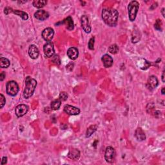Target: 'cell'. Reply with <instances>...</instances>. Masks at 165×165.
<instances>
[{
  "label": "cell",
  "mask_w": 165,
  "mask_h": 165,
  "mask_svg": "<svg viewBox=\"0 0 165 165\" xmlns=\"http://www.w3.org/2000/svg\"><path fill=\"white\" fill-rule=\"evenodd\" d=\"M101 17L105 24L109 27H115L117 25L119 12L117 10L111 8L103 9Z\"/></svg>",
  "instance_id": "obj_1"
},
{
  "label": "cell",
  "mask_w": 165,
  "mask_h": 165,
  "mask_svg": "<svg viewBox=\"0 0 165 165\" xmlns=\"http://www.w3.org/2000/svg\"><path fill=\"white\" fill-rule=\"evenodd\" d=\"M36 86H37V81L36 80L32 78L30 76H27L25 79V87L23 91V97L25 99L32 96L34 92Z\"/></svg>",
  "instance_id": "obj_2"
},
{
  "label": "cell",
  "mask_w": 165,
  "mask_h": 165,
  "mask_svg": "<svg viewBox=\"0 0 165 165\" xmlns=\"http://www.w3.org/2000/svg\"><path fill=\"white\" fill-rule=\"evenodd\" d=\"M139 8V3L137 1H131L129 3L128 6V17L130 21H135L137 14L138 12Z\"/></svg>",
  "instance_id": "obj_3"
},
{
  "label": "cell",
  "mask_w": 165,
  "mask_h": 165,
  "mask_svg": "<svg viewBox=\"0 0 165 165\" xmlns=\"http://www.w3.org/2000/svg\"><path fill=\"white\" fill-rule=\"evenodd\" d=\"M19 86L17 83L14 81H10L7 83L6 92L8 95L10 96H15L19 92Z\"/></svg>",
  "instance_id": "obj_4"
},
{
  "label": "cell",
  "mask_w": 165,
  "mask_h": 165,
  "mask_svg": "<svg viewBox=\"0 0 165 165\" xmlns=\"http://www.w3.org/2000/svg\"><path fill=\"white\" fill-rule=\"evenodd\" d=\"M115 156L116 153L114 148H112V146L107 147L105 153V159L106 161L108 163H112L115 161Z\"/></svg>",
  "instance_id": "obj_5"
},
{
  "label": "cell",
  "mask_w": 165,
  "mask_h": 165,
  "mask_svg": "<svg viewBox=\"0 0 165 165\" xmlns=\"http://www.w3.org/2000/svg\"><path fill=\"white\" fill-rule=\"evenodd\" d=\"M81 27L82 28V29H83V30L87 34H89L91 32V31H92L91 25H90L89 18L87 15H83L81 16Z\"/></svg>",
  "instance_id": "obj_6"
},
{
  "label": "cell",
  "mask_w": 165,
  "mask_h": 165,
  "mask_svg": "<svg viewBox=\"0 0 165 165\" xmlns=\"http://www.w3.org/2000/svg\"><path fill=\"white\" fill-rule=\"evenodd\" d=\"M54 31L53 28H52L50 27L46 28L43 30L42 34H41V36H42V38H43V40L47 42H51L52 40L54 38Z\"/></svg>",
  "instance_id": "obj_7"
},
{
  "label": "cell",
  "mask_w": 165,
  "mask_h": 165,
  "mask_svg": "<svg viewBox=\"0 0 165 165\" xmlns=\"http://www.w3.org/2000/svg\"><path fill=\"white\" fill-rule=\"evenodd\" d=\"M43 52L46 57L52 58L54 55V52H55L53 43L47 42L45 43L43 46Z\"/></svg>",
  "instance_id": "obj_8"
},
{
  "label": "cell",
  "mask_w": 165,
  "mask_h": 165,
  "mask_svg": "<svg viewBox=\"0 0 165 165\" xmlns=\"http://www.w3.org/2000/svg\"><path fill=\"white\" fill-rule=\"evenodd\" d=\"M28 111V107L27 105L24 104H21L17 105L15 107V113L17 117H23L25 115Z\"/></svg>",
  "instance_id": "obj_9"
},
{
  "label": "cell",
  "mask_w": 165,
  "mask_h": 165,
  "mask_svg": "<svg viewBox=\"0 0 165 165\" xmlns=\"http://www.w3.org/2000/svg\"><path fill=\"white\" fill-rule=\"evenodd\" d=\"M64 112L70 115H77L80 113V110L74 106L66 105L64 107Z\"/></svg>",
  "instance_id": "obj_10"
},
{
  "label": "cell",
  "mask_w": 165,
  "mask_h": 165,
  "mask_svg": "<svg viewBox=\"0 0 165 165\" xmlns=\"http://www.w3.org/2000/svg\"><path fill=\"white\" fill-rule=\"evenodd\" d=\"M158 85H159V81L156 76H151L149 77L146 84L147 88H148L149 90H154L158 86Z\"/></svg>",
  "instance_id": "obj_11"
},
{
  "label": "cell",
  "mask_w": 165,
  "mask_h": 165,
  "mask_svg": "<svg viewBox=\"0 0 165 165\" xmlns=\"http://www.w3.org/2000/svg\"><path fill=\"white\" fill-rule=\"evenodd\" d=\"M40 51H39L37 46L34 45H31L28 48V55L31 58L36 59L38 58Z\"/></svg>",
  "instance_id": "obj_12"
},
{
  "label": "cell",
  "mask_w": 165,
  "mask_h": 165,
  "mask_svg": "<svg viewBox=\"0 0 165 165\" xmlns=\"http://www.w3.org/2000/svg\"><path fill=\"white\" fill-rule=\"evenodd\" d=\"M34 17L38 20L44 21L48 19L49 17V14L48 12L44 10H39L35 12Z\"/></svg>",
  "instance_id": "obj_13"
},
{
  "label": "cell",
  "mask_w": 165,
  "mask_h": 165,
  "mask_svg": "<svg viewBox=\"0 0 165 165\" xmlns=\"http://www.w3.org/2000/svg\"><path fill=\"white\" fill-rule=\"evenodd\" d=\"M103 65L105 68H109L111 67L113 64V59L112 57L108 55V54H105L104 56H102L101 58Z\"/></svg>",
  "instance_id": "obj_14"
},
{
  "label": "cell",
  "mask_w": 165,
  "mask_h": 165,
  "mask_svg": "<svg viewBox=\"0 0 165 165\" xmlns=\"http://www.w3.org/2000/svg\"><path fill=\"white\" fill-rule=\"evenodd\" d=\"M67 56L72 60H75L79 56L78 49L76 47H71L67 50Z\"/></svg>",
  "instance_id": "obj_15"
},
{
  "label": "cell",
  "mask_w": 165,
  "mask_h": 165,
  "mask_svg": "<svg viewBox=\"0 0 165 165\" xmlns=\"http://www.w3.org/2000/svg\"><path fill=\"white\" fill-rule=\"evenodd\" d=\"M62 24H64L65 25L66 28L68 30H72L74 29V21L72 18L70 16L67 17L66 19H64L63 20V21L62 22Z\"/></svg>",
  "instance_id": "obj_16"
},
{
  "label": "cell",
  "mask_w": 165,
  "mask_h": 165,
  "mask_svg": "<svg viewBox=\"0 0 165 165\" xmlns=\"http://www.w3.org/2000/svg\"><path fill=\"white\" fill-rule=\"evenodd\" d=\"M135 137L139 141H143L146 139V135L141 128H138L136 129Z\"/></svg>",
  "instance_id": "obj_17"
},
{
  "label": "cell",
  "mask_w": 165,
  "mask_h": 165,
  "mask_svg": "<svg viewBox=\"0 0 165 165\" xmlns=\"http://www.w3.org/2000/svg\"><path fill=\"white\" fill-rule=\"evenodd\" d=\"M68 158L72 160H77L80 157V152L76 148H73L69 151L68 154Z\"/></svg>",
  "instance_id": "obj_18"
},
{
  "label": "cell",
  "mask_w": 165,
  "mask_h": 165,
  "mask_svg": "<svg viewBox=\"0 0 165 165\" xmlns=\"http://www.w3.org/2000/svg\"><path fill=\"white\" fill-rule=\"evenodd\" d=\"M150 63L144 59H141L138 62L139 68H140L141 70H145L148 69L149 67L150 66Z\"/></svg>",
  "instance_id": "obj_19"
},
{
  "label": "cell",
  "mask_w": 165,
  "mask_h": 165,
  "mask_svg": "<svg viewBox=\"0 0 165 165\" xmlns=\"http://www.w3.org/2000/svg\"><path fill=\"white\" fill-rule=\"evenodd\" d=\"M47 4V1L45 0H35L32 3L33 6L37 9H41Z\"/></svg>",
  "instance_id": "obj_20"
},
{
  "label": "cell",
  "mask_w": 165,
  "mask_h": 165,
  "mask_svg": "<svg viewBox=\"0 0 165 165\" xmlns=\"http://www.w3.org/2000/svg\"><path fill=\"white\" fill-rule=\"evenodd\" d=\"M13 13L14 14L18 15L22 18L23 20H27L28 19V15L27 13H26L22 10H13Z\"/></svg>",
  "instance_id": "obj_21"
},
{
  "label": "cell",
  "mask_w": 165,
  "mask_h": 165,
  "mask_svg": "<svg viewBox=\"0 0 165 165\" xmlns=\"http://www.w3.org/2000/svg\"><path fill=\"white\" fill-rule=\"evenodd\" d=\"M61 105V101L60 99H55L53 101H52L50 104V108L52 110H57L60 108Z\"/></svg>",
  "instance_id": "obj_22"
},
{
  "label": "cell",
  "mask_w": 165,
  "mask_h": 165,
  "mask_svg": "<svg viewBox=\"0 0 165 165\" xmlns=\"http://www.w3.org/2000/svg\"><path fill=\"white\" fill-rule=\"evenodd\" d=\"M97 125H93L90 126L89 127L87 128V131H86V138H90V137L97 130Z\"/></svg>",
  "instance_id": "obj_23"
},
{
  "label": "cell",
  "mask_w": 165,
  "mask_h": 165,
  "mask_svg": "<svg viewBox=\"0 0 165 165\" xmlns=\"http://www.w3.org/2000/svg\"><path fill=\"white\" fill-rule=\"evenodd\" d=\"M10 61L8 59L3 58V57L0 58V67H1V68H8V67L10 66Z\"/></svg>",
  "instance_id": "obj_24"
},
{
  "label": "cell",
  "mask_w": 165,
  "mask_h": 165,
  "mask_svg": "<svg viewBox=\"0 0 165 165\" xmlns=\"http://www.w3.org/2000/svg\"><path fill=\"white\" fill-rule=\"evenodd\" d=\"M108 52H109L110 54H116L119 52L118 46L115 45V44H113V45L110 46L109 48H108Z\"/></svg>",
  "instance_id": "obj_25"
},
{
  "label": "cell",
  "mask_w": 165,
  "mask_h": 165,
  "mask_svg": "<svg viewBox=\"0 0 165 165\" xmlns=\"http://www.w3.org/2000/svg\"><path fill=\"white\" fill-rule=\"evenodd\" d=\"M52 61L53 62L54 64H57V65H59L61 64V59L59 56L58 55H54L52 57Z\"/></svg>",
  "instance_id": "obj_26"
},
{
  "label": "cell",
  "mask_w": 165,
  "mask_h": 165,
  "mask_svg": "<svg viewBox=\"0 0 165 165\" xmlns=\"http://www.w3.org/2000/svg\"><path fill=\"white\" fill-rule=\"evenodd\" d=\"M59 99H60L61 101H65L68 99V94L66 92H61L59 94Z\"/></svg>",
  "instance_id": "obj_27"
},
{
  "label": "cell",
  "mask_w": 165,
  "mask_h": 165,
  "mask_svg": "<svg viewBox=\"0 0 165 165\" xmlns=\"http://www.w3.org/2000/svg\"><path fill=\"white\" fill-rule=\"evenodd\" d=\"M161 26H162L161 20V19H157L156 22L155 23V24H154V28L157 30L161 31L162 30Z\"/></svg>",
  "instance_id": "obj_28"
},
{
  "label": "cell",
  "mask_w": 165,
  "mask_h": 165,
  "mask_svg": "<svg viewBox=\"0 0 165 165\" xmlns=\"http://www.w3.org/2000/svg\"><path fill=\"white\" fill-rule=\"evenodd\" d=\"M94 42H95V38L94 37L90 38V40H89V44H88V46H89V48L90 50H94Z\"/></svg>",
  "instance_id": "obj_29"
},
{
  "label": "cell",
  "mask_w": 165,
  "mask_h": 165,
  "mask_svg": "<svg viewBox=\"0 0 165 165\" xmlns=\"http://www.w3.org/2000/svg\"><path fill=\"white\" fill-rule=\"evenodd\" d=\"M6 103V99L4 97V95L2 94H0V105H1V108H3Z\"/></svg>",
  "instance_id": "obj_30"
},
{
  "label": "cell",
  "mask_w": 165,
  "mask_h": 165,
  "mask_svg": "<svg viewBox=\"0 0 165 165\" xmlns=\"http://www.w3.org/2000/svg\"><path fill=\"white\" fill-rule=\"evenodd\" d=\"M13 10L12 8H10V7H6V8H5V9H4V13L6 15H8V14H9L10 13H11V12H13Z\"/></svg>",
  "instance_id": "obj_31"
},
{
  "label": "cell",
  "mask_w": 165,
  "mask_h": 165,
  "mask_svg": "<svg viewBox=\"0 0 165 165\" xmlns=\"http://www.w3.org/2000/svg\"><path fill=\"white\" fill-rule=\"evenodd\" d=\"M69 68H70V71H72V70H73V68H74V63H69L68 65L66 66V69L68 70H69Z\"/></svg>",
  "instance_id": "obj_32"
},
{
  "label": "cell",
  "mask_w": 165,
  "mask_h": 165,
  "mask_svg": "<svg viewBox=\"0 0 165 165\" xmlns=\"http://www.w3.org/2000/svg\"><path fill=\"white\" fill-rule=\"evenodd\" d=\"M7 157H3L1 162V165L5 164H7Z\"/></svg>",
  "instance_id": "obj_33"
},
{
  "label": "cell",
  "mask_w": 165,
  "mask_h": 165,
  "mask_svg": "<svg viewBox=\"0 0 165 165\" xmlns=\"http://www.w3.org/2000/svg\"><path fill=\"white\" fill-rule=\"evenodd\" d=\"M5 76H6V75H5V72H2L1 73V74H0V81H3L4 79H5Z\"/></svg>",
  "instance_id": "obj_34"
},
{
  "label": "cell",
  "mask_w": 165,
  "mask_h": 165,
  "mask_svg": "<svg viewBox=\"0 0 165 165\" xmlns=\"http://www.w3.org/2000/svg\"><path fill=\"white\" fill-rule=\"evenodd\" d=\"M164 73H165V71L163 70L162 72V81L164 82H165V79H164Z\"/></svg>",
  "instance_id": "obj_35"
},
{
  "label": "cell",
  "mask_w": 165,
  "mask_h": 165,
  "mask_svg": "<svg viewBox=\"0 0 165 165\" xmlns=\"http://www.w3.org/2000/svg\"><path fill=\"white\" fill-rule=\"evenodd\" d=\"M164 8H162V10H161V12H162V16H163L164 17H165V14H164Z\"/></svg>",
  "instance_id": "obj_36"
},
{
  "label": "cell",
  "mask_w": 165,
  "mask_h": 165,
  "mask_svg": "<svg viewBox=\"0 0 165 165\" xmlns=\"http://www.w3.org/2000/svg\"><path fill=\"white\" fill-rule=\"evenodd\" d=\"M161 93H162V95H164L165 94V92H164V88L163 87L162 89V90H161Z\"/></svg>",
  "instance_id": "obj_37"
},
{
  "label": "cell",
  "mask_w": 165,
  "mask_h": 165,
  "mask_svg": "<svg viewBox=\"0 0 165 165\" xmlns=\"http://www.w3.org/2000/svg\"><path fill=\"white\" fill-rule=\"evenodd\" d=\"M27 2V1H18V3H26Z\"/></svg>",
  "instance_id": "obj_38"
}]
</instances>
